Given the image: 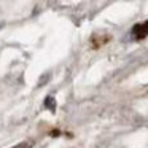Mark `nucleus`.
I'll use <instances>...</instances> for the list:
<instances>
[{
    "mask_svg": "<svg viewBox=\"0 0 148 148\" xmlns=\"http://www.w3.org/2000/svg\"><path fill=\"white\" fill-rule=\"evenodd\" d=\"M132 35H134V38H137V40L145 38V37L148 35V21L143 23V24H137V26H134V29H132Z\"/></svg>",
    "mask_w": 148,
    "mask_h": 148,
    "instance_id": "obj_1",
    "label": "nucleus"
},
{
    "mask_svg": "<svg viewBox=\"0 0 148 148\" xmlns=\"http://www.w3.org/2000/svg\"><path fill=\"white\" fill-rule=\"evenodd\" d=\"M45 105H46V107H51V110H54V108H56V102H54V99H53V97H48V99L45 100Z\"/></svg>",
    "mask_w": 148,
    "mask_h": 148,
    "instance_id": "obj_2",
    "label": "nucleus"
},
{
    "mask_svg": "<svg viewBox=\"0 0 148 148\" xmlns=\"http://www.w3.org/2000/svg\"><path fill=\"white\" fill-rule=\"evenodd\" d=\"M13 148H29V143H18L16 147H13Z\"/></svg>",
    "mask_w": 148,
    "mask_h": 148,
    "instance_id": "obj_3",
    "label": "nucleus"
}]
</instances>
